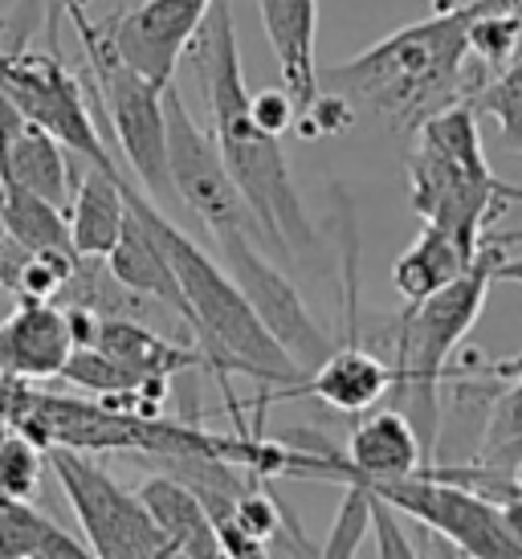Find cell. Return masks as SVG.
<instances>
[{"label": "cell", "mask_w": 522, "mask_h": 559, "mask_svg": "<svg viewBox=\"0 0 522 559\" xmlns=\"http://www.w3.org/2000/svg\"><path fill=\"white\" fill-rule=\"evenodd\" d=\"M94 347H103L107 356H115L127 368H135L139 376H152V380H176L180 372L204 368V352L200 347H185V343L168 340L164 331H155V326H147L143 319H131V314L98 319Z\"/></svg>", "instance_id": "cell-20"}, {"label": "cell", "mask_w": 522, "mask_h": 559, "mask_svg": "<svg viewBox=\"0 0 522 559\" xmlns=\"http://www.w3.org/2000/svg\"><path fill=\"white\" fill-rule=\"evenodd\" d=\"M400 511L380 495H371V531H376V551L380 556H416V544L400 531Z\"/></svg>", "instance_id": "cell-29"}, {"label": "cell", "mask_w": 522, "mask_h": 559, "mask_svg": "<svg viewBox=\"0 0 522 559\" xmlns=\"http://www.w3.org/2000/svg\"><path fill=\"white\" fill-rule=\"evenodd\" d=\"M107 270L123 282L127 290L152 298L159 307H168L180 323L188 326V298L180 290V278H176V265H171L168 249L159 246V237L152 234V225L139 217L135 209L127 213V225L115 249L107 253ZM192 331V326H188Z\"/></svg>", "instance_id": "cell-18"}, {"label": "cell", "mask_w": 522, "mask_h": 559, "mask_svg": "<svg viewBox=\"0 0 522 559\" xmlns=\"http://www.w3.org/2000/svg\"><path fill=\"white\" fill-rule=\"evenodd\" d=\"M78 164L82 159L70 156L62 143L33 119H25V127L16 131L13 140L0 143V185L37 192V197L54 201L58 209H70L78 171H82Z\"/></svg>", "instance_id": "cell-17"}, {"label": "cell", "mask_w": 522, "mask_h": 559, "mask_svg": "<svg viewBox=\"0 0 522 559\" xmlns=\"http://www.w3.org/2000/svg\"><path fill=\"white\" fill-rule=\"evenodd\" d=\"M519 201H522V197H519ZM494 237V241H498V246H519V241H522V229H519V234H490Z\"/></svg>", "instance_id": "cell-31"}, {"label": "cell", "mask_w": 522, "mask_h": 559, "mask_svg": "<svg viewBox=\"0 0 522 559\" xmlns=\"http://www.w3.org/2000/svg\"><path fill=\"white\" fill-rule=\"evenodd\" d=\"M408 197L425 225L449 234L465 253H477L502 209L522 197V185L494 176L477 131V110L470 103H453L413 131Z\"/></svg>", "instance_id": "cell-5"}, {"label": "cell", "mask_w": 522, "mask_h": 559, "mask_svg": "<svg viewBox=\"0 0 522 559\" xmlns=\"http://www.w3.org/2000/svg\"><path fill=\"white\" fill-rule=\"evenodd\" d=\"M249 115L253 123L265 127L270 135H286L294 123H298V98H294L286 86H274V91H249Z\"/></svg>", "instance_id": "cell-28"}, {"label": "cell", "mask_w": 522, "mask_h": 559, "mask_svg": "<svg viewBox=\"0 0 522 559\" xmlns=\"http://www.w3.org/2000/svg\"><path fill=\"white\" fill-rule=\"evenodd\" d=\"M185 58H192L200 94L209 107V123H213L209 135H213L225 168L233 171L237 188L246 192L249 209L261 225L265 253H274L277 262H315L323 241H319V229L310 225L298 188H294L282 135H270L249 115V86L246 70H241L233 0H213V9L200 21Z\"/></svg>", "instance_id": "cell-1"}, {"label": "cell", "mask_w": 522, "mask_h": 559, "mask_svg": "<svg viewBox=\"0 0 522 559\" xmlns=\"http://www.w3.org/2000/svg\"><path fill=\"white\" fill-rule=\"evenodd\" d=\"M209 9L213 0H139L131 9L107 16L103 29L127 66L147 74L155 86H168L176 82V70Z\"/></svg>", "instance_id": "cell-12"}, {"label": "cell", "mask_w": 522, "mask_h": 559, "mask_svg": "<svg viewBox=\"0 0 522 559\" xmlns=\"http://www.w3.org/2000/svg\"><path fill=\"white\" fill-rule=\"evenodd\" d=\"M164 119H168V168L176 201L188 204L209 225V234L213 229H241L261 246V225L253 217V209H249L246 192L237 188L233 171L225 168L213 135L200 131L192 110L185 107L176 82L164 86Z\"/></svg>", "instance_id": "cell-10"}, {"label": "cell", "mask_w": 522, "mask_h": 559, "mask_svg": "<svg viewBox=\"0 0 522 559\" xmlns=\"http://www.w3.org/2000/svg\"><path fill=\"white\" fill-rule=\"evenodd\" d=\"M477 115L498 123V140L507 152L522 156V53L510 66H502L482 91L470 98Z\"/></svg>", "instance_id": "cell-25"}, {"label": "cell", "mask_w": 522, "mask_h": 559, "mask_svg": "<svg viewBox=\"0 0 522 559\" xmlns=\"http://www.w3.org/2000/svg\"><path fill=\"white\" fill-rule=\"evenodd\" d=\"M216 246H221V258L229 265L233 282L241 286V295L249 298V307L258 311V319L265 323V331L274 335L282 347H286V356L298 364V372L307 376L315 364H323L331 356V331H327L310 307L302 302V295L294 290L286 274L277 270V258L274 253H265V249L253 241L249 234L241 229H213Z\"/></svg>", "instance_id": "cell-11"}, {"label": "cell", "mask_w": 522, "mask_h": 559, "mask_svg": "<svg viewBox=\"0 0 522 559\" xmlns=\"http://www.w3.org/2000/svg\"><path fill=\"white\" fill-rule=\"evenodd\" d=\"M74 352V331L66 307L54 298H21L0 323V376L13 380H58Z\"/></svg>", "instance_id": "cell-14"}, {"label": "cell", "mask_w": 522, "mask_h": 559, "mask_svg": "<svg viewBox=\"0 0 522 559\" xmlns=\"http://www.w3.org/2000/svg\"><path fill=\"white\" fill-rule=\"evenodd\" d=\"M139 498H143L147 514L155 519V527L164 531L168 556H200V559L225 556L221 535H216V527H213V514L204 511V502H200L180 478L155 469V474L143 478Z\"/></svg>", "instance_id": "cell-19"}, {"label": "cell", "mask_w": 522, "mask_h": 559, "mask_svg": "<svg viewBox=\"0 0 522 559\" xmlns=\"http://www.w3.org/2000/svg\"><path fill=\"white\" fill-rule=\"evenodd\" d=\"M392 359L364 347L359 335H347L343 343L331 347L323 364H315L298 384L274 392V396H258V413L274 401H294V396H310V401L327 404L335 413H368L392 392Z\"/></svg>", "instance_id": "cell-13"}, {"label": "cell", "mask_w": 522, "mask_h": 559, "mask_svg": "<svg viewBox=\"0 0 522 559\" xmlns=\"http://www.w3.org/2000/svg\"><path fill=\"white\" fill-rule=\"evenodd\" d=\"M49 469L46 445L33 441L16 425H0V495L9 498H37L41 474Z\"/></svg>", "instance_id": "cell-26"}, {"label": "cell", "mask_w": 522, "mask_h": 559, "mask_svg": "<svg viewBox=\"0 0 522 559\" xmlns=\"http://www.w3.org/2000/svg\"><path fill=\"white\" fill-rule=\"evenodd\" d=\"M474 258L477 253H465L449 234L425 225L420 237H416L413 246L396 258V265H392V286H396V295L404 298V302H420V298H429L432 290L449 286L458 274H465V270L474 265Z\"/></svg>", "instance_id": "cell-22"}, {"label": "cell", "mask_w": 522, "mask_h": 559, "mask_svg": "<svg viewBox=\"0 0 522 559\" xmlns=\"http://www.w3.org/2000/svg\"><path fill=\"white\" fill-rule=\"evenodd\" d=\"M0 556L4 559H86V539L58 527L29 498L0 495Z\"/></svg>", "instance_id": "cell-21"}, {"label": "cell", "mask_w": 522, "mask_h": 559, "mask_svg": "<svg viewBox=\"0 0 522 559\" xmlns=\"http://www.w3.org/2000/svg\"><path fill=\"white\" fill-rule=\"evenodd\" d=\"M127 204L152 225L159 246L168 249L171 265H176V278H180V290L188 298V326L197 335V347L204 352V368L213 372V380L221 384L225 401H229L233 429L249 433L246 417H241V404L233 401L229 376H249V380L274 384V389H290V384L302 380L298 364L265 331V323L249 307V298L241 295V286L233 282L229 270H221L180 225H171L164 217V209L143 188L131 185V180H127Z\"/></svg>", "instance_id": "cell-3"}, {"label": "cell", "mask_w": 522, "mask_h": 559, "mask_svg": "<svg viewBox=\"0 0 522 559\" xmlns=\"http://www.w3.org/2000/svg\"><path fill=\"white\" fill-rule=\"evenodd\" d=\"M474 462L486 469H498V474L522 478V368L519 380L502 396H494Z\"/></svg>", "instance_id": "cell-24"}, {"label": "cell", "mask_w": 522, "mask_h": 559, "mask_svg": "<svg viewBox=\"0 0 522 559\" xmlns=\"http://www.w3.org/2000/svg\"><path fill=\"white\" fill-rule=\"evenodd\" d=\"M46 462L62 486L66 502L74 511L82 539L94 556L103 559H152L168 556V539L155 527L139 490H127L119 478L94 462V453L54 445L46 450Z\"/></svg>", "instance_id": "cell-7"}, {"label": "cell", "mask_w": 522, "mask_h": 559, "mask_svg": "<svg viewBox=\"0 0 522 559\" xmlns=\"http://www.w3.org/2000/svg\"><path fill=\"white\" fill-rule=\"evenodd\" d=\"M355 481V478H352ZM371 495L392 502L400 514L441 535L461 556H522V544L507 527V514L494 498L477 495L461 481L432 474L429 466L392 481H364Z\"/></svg>", "instance_id": "cell-9"}, {"label": "cell", "mask_w": 522, "mask_h": 559, "mask_svg": "<svg viewBox=\"0 0 522 559\" xmlns=\"http://www.w3.org/2000/svg\"><path fill=\"white\" fill-rule=\"evenodd\" d=\"M127 176L123 168H86L78 171L74 197L66 209L70 221V246L78 258H107L127 225Z\"/></svg>", "instance_id": "cell-16"}, {"label": "cell", "mask_w": 522, "mask_h": 559, "mask_svg": "<svg viewBox=\"0 0 522 559\" xmlns=\"http://www.w3.org/2000/svg\"><path fill=\"white\" fill-rule=\"evenodd\" d=\"M486 4L490 0H458L388 33L352 62L319 70V91L343 98L355 115L368 110L400 135H413L429 115L470 103L490 82V70L474 58V21Z\"/></svg>", "instance_id": "cell-2"}, {"label": "cell", "mask_w": 522, "mask_h": 559, "mask_svg": "<svg viewBox=\"0 0 522 559\" xmlns=\"http://www.w3.org/2000/svg\"><path fill=\"white\" fill-rule=\"evenodd\" d=\"M58 4H62L66 21L74 25L78 41H91L94 33H98V21H94V13H91V0H58Z\"/></svg>", "instance_id": "cell-30"}, {"label": "cell", "mask_w": 522, "mask_h": 559, "mask_svg": "<svg viewBox=\"0 0 522 559\" xmlns=\"http://www.w3.org/2000/svg\"><path fill=\"white\" fill-rule=\"evenodd\" d=\"M371 531V490L364 481H343V502L335 511L331 535L323 539L319 556H355Z\"/></svg>", "instance_id": "cell-27"}, {"label": "cell", "mask_w": 522, "mask_h": 559, "mask_svg": "<svg viewBox=\"0 0 522 559\" xmlns=\"http://www.w3.org/2000/svg\"><path fill=\"white\" fill-rule=\"evenodd\" d=\"M449 4H458V0H437V9H449Z\"/></svg>", "instance_id": "cell-32"}, {"label": "cell", "mask_w": 522, "mask_h": 559, "mask_svg": "<svg viewBox=\"0 0 522 559\" xmlns=\"http://www.w3.org/2000/svg\"><path fill=\"white\" fill-rule=\"evenodd\" d=\"M0 91L46 127L70 156L94 168H119L103 123L94 119L91 91L49 53H33L25 46L0 49Z\"/></svg>", "instance_id": "cell-8"}, {"label": "cell", "mask_w": 522, "mask_h": 559, "mask_svg": "<svg viewBox=\"0 0 522 559\" xmlns=\"http://www.w3.org/2000/svg\"><path fill=\"white\" fill-rule=\"evenodd\" d=\"M261 29L277 58L282 86L298 98V110L319 98V0H258Z\"/></svg>", "instance_id": "cell-15"}, {"label": "cell", "mask_w": 522, "mask_h": 559, "mask_svg": "<svg viewBox=\"0 0 522 559\" xmlns=\"http://www.w3.org/2000/svg\"><path fill=\"white\" fill-rule=\"evenodd\" d=\"M507 246L486 237L477 249L474 265L458 278L432 290L420 302H404L388 343H392V404L416 425V433L429 450V462H437L441 450V384L449 380V359L458 356L461 340L470 335L477 314L486 307L494 282H507Z\"/></svg>", "instance_id": "cell-4"}, {"label": "cell", "mask_w": 522, "mask_h": 559, "mask_svg": "<svg viewBox=\"0 0 522 559\" xmlns=\"http://www.w3.org/2000/svg\"><path fill=\"white\" fill-rule=\"evenodd\" d=\"M0 225L16 246L29 249V253H74L66 209H58L37 192L0 185Z\"/></svg>", "instance_id": "cell-23"}, {"label": "cell", "mask_w": 522, "mask_h": 559, "mask_svg": "<svg viewBox=\"0 0 522 559\" xmlns=\"http://www.w3.org/2000/svg\"><path fill=\"white\" fill-rule=\"evenodd\" d=\"M86 66H91V103H98V123L107 140L123 152V159L135 171L139 188L155 204L176 201L168 168V119H164V86H155L147 74L119 58L110 46L107 29L98 21V33L82 41Z\"/></svg>", "instance_id": "cell-6"}]
</instances>
